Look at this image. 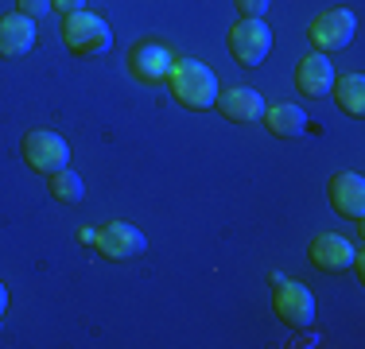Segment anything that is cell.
<instances>
[{
    "instance_id": "6da1fadb",
    "label": "cell",
    "mask_w": 365,
    "mask_h": 349,
    "mask_svg": "<svg viewBox=\"0 0 365 349\" xmlns=\"http://www.w3.org/2000/svg\"><path fill=\"white\" fill-rule=\"evenodd\" d=\"M171 93H175V101L182 109H210L214 101H218V78H214V70L206 63H198V58H182V63H171Z\"/></svg>"
},
{
    "instance_id": "7a4b0ae2",
    "label": "cell",
    "mask_w": 365,
    "mask_h": 349,
    "mask_svg": "<svg viewBox=\"0 0 365 349\" xmlns=\"http://www.w3.org/2000/svg\"><path fill=\"white\" fill-rule=\"evenodd\" d=\"M63 43L74 51L78 58H90V55H106L109 43H113V31L101 16L93 12H71L63 20Z\"/></svg>"
},
{
    "instance_id": "3957f363",
    "label": "cell",
    "mask_w": 365,
    "mask_h": 349,
    "mask_svg": "<svg viewBox=\"0 0 365 349\" xmlns=\"http://www.w3.org/2000/svg\"><path fill=\"white\" fill-rule=\"evenodd\" d=\"M24 163H28L31 171L39 174H55L63 171L66 163H71V144H66L58 132H43V128H36V132L24 136Z\"/></svg>"
},
{
    "instance_id": "277c9868",
    "label": "cell",
    "mask_w": 365,
    "mask_h": 349,
    "mask_svg": "<svg viewBox=\"0 0 365 349\" xmlns=\"http://www.w3.org/2000/svg\"><path fill=\"white\" fill-rule=\"evenodd\" d=\"M268 283L276 287V314L288 326L303 330L315 322V295H311V287L295 283V279H284V276H268Z\"/></svg>"
},
{
    "instance_id": "5b68a950",
    "label": "cell",
    "mask_w": 365,
    "mask_h": 349,
    "mask_svg": "<svg viewBox=\"0 0 365 349\" xmlns=\"http://www.w3.org/2000/svg\"><path fill=\"white\" fill-rule=\"evenodd\" d=\"M268 47H272V31H268L264 20H249L241 16L230 28V51L241 66H260L268 58Z\"/></svg>"
},
{
    "instance_id": "8992f818",
    "label": "cell",
    "mask_w": 365,
    "mask_h": 349,
    "mask_svg": "<svg viewBox=\"0 0 365 349\" xmlns=\"http://www.w3.org/2000/svg\"><path fill=\"white\" fill-rule=\"evenodd\" d=\"M354 31H358V20H354L350 8H330V12H319L315 20H311V43H315L319 51H342L350 47Z\"/></svg>"
},
{
    "instance_id": "52a82bcc",
    "label": "cell",
    "mask_w": 365,
    "mask_h": 349,
    "mask_svg": "<svg viewBox=\"0 0 365 349\" xmlns=\"http://www.w3.org/2000/svg\"><path fill=\"white\" fill-rule=\"evenodd\" d=\"M171 51L163 47V43H155V39H140L133 51H128V70H133V78L136 82H144V85H155V82H163V78L171 74Z\"/></svg>"
},
{
    "instance_id": "ba28073f",
    "label": "cell",
    "mask_w": 365,
    "mask_h": 349,
    "mask_svg": "<svg viewBox=\"0 0 365 349\" xmlns=\"http://www.w3.org/2000/svg\"><path fill=\"white\" fill-rule=\"evenodd\" d=\"M93 244H98V252L106 260H133L148 249L144 233L136 229V225H128V222H109L106 229H98Z\"/></svg>"
},
{
    "instance_id": "9c48e42d",
    "label": "cell",
    "mask_w": 365,
    "mask_h": 349,
    "mask_svg": "<svg viewBox=\"0 0 365 349\" xmlns=\"http://www.w3.org/2000/svg\"><path fill=\"white\" fill-rule=\"evenodd\" d=\"M307 256H311V264H315L319 272L338 276V272H346V268H354V256H358V249H354V244L346 241L342 233H319V237L311 241Z\"/></svg>"
},
{
    "instance_id": "30bf717a",
    "label": "cell",
    "mask_w": 365,
    "mask_h": 349,
    "mask_svg": "<svg viewBox=\"0 0 365 349\" xmlns=\"http://www.w3.org/2000/svg\"><path fill=\"white\" fill-rule=\"evenodd\" d=\"M327 194H330V206H334L342 217L361 222V214H365V179L358 171H338L334 179H330Z\"/></svg>"
},
{
    "instance_id": "8fae6325",
    "label": "cell",
    "mask_w": 365,
    "mask_h": 349,
    "mask_svg": "<svg viewBox=\"0 0 365 349\" xmlns=\"http://www.w3.org/2000/svg\"><path fill=\"white\" fill-rule=\"evenodd\" d=\"M36 47V20L24 12L0 16V58H24Z\"/></svg>"
},
{
    "instance_id": "7c38bea8",
    "label": "cell",
    "mask_w": 365,
    "mask_h": 349,
    "mask_svg": "<svg viewBox=\"0 0 365 349\" xmlns=\"http://www.w3.org/2000/svg\"><path fill=\"white\" fill-rule=\"evenodd\" d=\"M334 66H330L327 55H307L299 58V66H295V85H299V93H307V98H327L330 85H334Z\"/></svg>"
},
{
    "instance_id": "4fadbf2b",
    "label": "cell",
    "mask_w": 365,
    "mask_h": 349,
    "mask_svg": "<svg viewBox=\"0 0 365 349\" xmlns=\"http://www.w3.org/2000/svg\"><path fill=\"white\" fill-rule=\"evenodd\" d=\"M218 109L225 113L230 120H237V125H253V120H260L264 117V98H260L257 90H245V85H233V90H225V93H218Z\"/></svg>"
},
{
    "instance_id": "5bb4252c",
    "label": "cell",
    "mask_w": 365,
    "mask_h": 349,
    "mask_svg": "<svg viewBox=\"0 0 365 349\" xmlns=\"http://www.w3.org/2000/svg\"><path fill=\"white\" fill-rule=\"evenodd\" d=\"M264 125H268V132H272V136L292 140V136L307 132V113H303L299 105L280 101V105H272V109H264Z\"/></svg>"
},
{
    "instance_id": "9a60e30c",
    "label": "cell",
    "mask_w": 365,
    "mask_h": 349,
    "mask_svg": "<svg viewBox=\"0 0 365 349\" xmlns=\"http://www.w3.org/2000/svg\"><path fill=\"white\" fill-rule=\"evenodd\" d=\"M330 93H334V101H338V109H342V113H350V117H361V113H365V78L361 74L334 78Z\"/></svg>"
},
{
    "instance_id": "2e32d148",
    "label": "cell",
    "mask_w": 365,
    "mask_h": 349,
    "mask_svg": "<svg viewBox=\"0 0 365 349\" xmlns=\"http://www.w3.org/2000/svg\"><path fill=\"white\" fill-rule=\"evenodd\" d=\"M51 194H55L58 202H82V194H86L82 174H74L71 167L55 171V174H51Z\"/></svg>"
},
{
    "instance_id": "e0dca14e",
    "label": "cell",
    "mask_w": 365,
    "mask_h": 349,
    "mask_svg": "<svg viewBox=\"0 0 365 349\" xmlns=\"http://www.w3.org/2000/svg\"><path fill=\"white\" fill-rule=\"evenodd\" d=\"M268 4H272V0H237V12L249 16V20H260V16L268 12Z\"/></svg>"
},
{
    "instance_id": "ac0fdd59",
    "label": "cell",
    "mask_w": 365,
    "mask_h": 349,
    "mask_svg": "<svg viewBox=\"0 0 365 349\" xmlns=\"http://www.w3.org/2000/svg\"><path fill=\"white\" fill-rule=\"evenodd\" d=\"M16 4H20V12L31 16V20L43 16V12H51V0H16Z\"/></svg>"
},
{
    "instance_id": "d6986e66",
    "label": "cell",
    "mask_w": 365,
    "mask_h": 349,
    "mask_svg": "<svg viewBox=\"0 0 365 349\" xmlns=\"http://www.w3.org/2000/svg\"><path fill=\"white\" fill-rule=\"evenodd\" d=\"M82 4H86V0H51V12L71 16V12H82Z\"/></svg>"
},
{
    "instance_id": "ffe728a7",
    "label": "cell",
    "mask_w": 365,
    "mask_h": 349,
    "mask_svg": "<svg viewBox=\"0 0 365 349\" xmlns=\"http://www.w3.org/2000/svg\"><path fill=\"white\" fill-rule=\"evenodd\" d=\"M4 311H8V287L0 283V322H4Z\"/></svg>"
}]
</instances>
